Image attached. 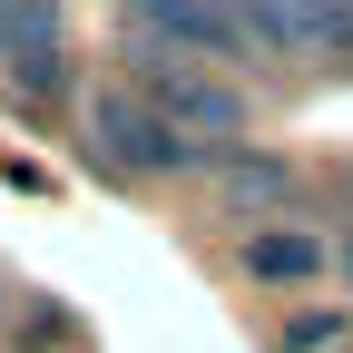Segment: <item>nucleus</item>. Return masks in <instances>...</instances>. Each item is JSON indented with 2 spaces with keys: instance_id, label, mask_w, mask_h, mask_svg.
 Here are the masks:
<instances>
[{
  "instance_id": "obj_1",
  "label": "nucleus",
  "mask_w": 353,
  "mask_h": 353,
  "mask_svg": "<svg viewBox=\"0 0 353 353\" xmlns=\"http://www.w3.org/2000/svg\"><path fill=\"white\" fill-rule=\"evenodd\" d=\"M88 157H99L108 176H176V167H206V148H196L157 99H138V88H99V99H88Z\"/></svg>"
},
{
  "instance_id": "obj_2",
  "label": "nucleus",
  "mask_w": 353,
  "mask_h": 353,
  "mask_svg": "<svg viewBox=\"0 0 353 353\" xmlns=\"http://www.w3.org/2000/svg\"><path fill=\"white\" fill-rule=\"evenodd\" d=\"M138 79H148V99L187 128L196 148H216L226 157L236 138H245V88H226L216 69H196L187 50H167V39H138Z\"/></svg>"
},
{
  "instance_id": "obj_3",
  "label": "nucleus",
  "mask_w": 353,
  "mask_h": 353,
  "mask_svg": "<svg viewBox=\"0 0 353 353\" xmlns=\"http://www.w3.org/2000/svg\"><path fill=\"white\" fill-rule=\"evenodd\" d=\"M128 30L167 39V50H187V59H245L255 50V30H245L236 0H128Z\"/></svg>"
},
{
  "instance_id": "obj_4",
  "label": "nucleus",
  "mask_w": 353,
  "mask_h": 353,
  "mask_svg": "<svg viewBox=\"0 0 353 353\" xmlns=\"http://www.w3.org/2000/svg\"><path fill=\"white\" fill-rule=\"evenodd\" d=\"M255 50H294V59H334L353 50V0H236Z\"/></svg>"
},
{
  "instance_id": "obj_5",
  "label": "nucleus",
  "mask_w": 353,
  "mask_h": 353,
  "mask_svg": "<svg viewBox=\"0 0 353 353\" xmlns=\"http://www.w3.org/2000/svg\"><path fill=\"white\" fill-rule=\"evenodd\" d=\"M206 167H216V216H285L294 206V167L285 157L226 148V157H206Z\"/></svg>"
},
{
  "instance_id": "obj_6",
  "label": "nucleus",
  "mask_w": 353,
  "mask_h": 353,
  "mask_svg": "<svg viewBox=\"0 0 353 353\" xmlns=\"http://www.w3.org/2000/svg\"><path fill=\"white\" fill-rule=\"evenodd\" d=\"M245 275H255V285H314V275H324V236L255 226V236H245Z\"/></svg>"
},
{
  "instance_id": "obj_7",
  "label": "nucleus",
  "mask_w": 353,
  "mask_h": 353,
  "mask_svg": "<svg viewBox=\"0 0 353 353\" xmlns=\"http://www.w3.org/2000/svg\"><path fill=\"white\" fill-rule=\"evenodd\" d=\"M59 0H0V69H20V59H50L59 50Z\"/></svg>"
},
{
  "instance_id": "obj_8",
  "label": "nucleus",
  "mask_w": 353,
  "mask_h": 353,
  "mask_svg": "<svg viewBox=\"0 0 353 353\" xmlns=\"http://www.w3.org/2000/svg\"><path fill=\"white\" fill-rule=\"evenodd\" d=\"M334 343H343L334 314H294V324H285V353H334Z\"/></svg>"
},
{
  "instance_id": "obj_9",
  "label": "nucleus",
  "mask_w": 353,
  "mask_h": 353,
  "mask_svg": "<svg viewBox=\"0 0 353 353\" xmlns=\"http://www.w3.org/2000/svg\"><path fill=\"white\" fill-rule=\"evenodd\" d=\"M343 275H353V236H343Z\"/></svg>"
},
{
  "instance_id": "obj_10",
  "label": "nucleus",
  "mask_w": 353,
  "mask_h": 353,
  "mask_svg": "<svg viewBox=\"0 0 353 353\" xmlns=\"http://www.w3.org/2000/svg\"><path fill=\"white\" fill-rule=\"evenodd\" d=\"M343 353H353V343H343Z\"/></svg>"
}]
</instances>
